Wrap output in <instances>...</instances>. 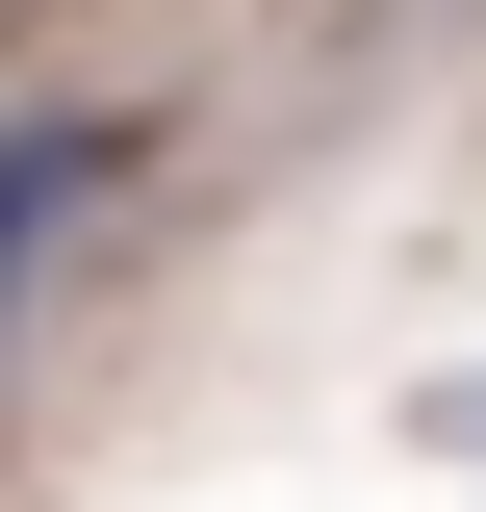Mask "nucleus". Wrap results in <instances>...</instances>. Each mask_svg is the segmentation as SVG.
I'll return each mask as SVG.
<instances>
[{"instance_id":"nucleus-1","label":"nucleus","mask_w":486,"mask_h":512,"mask_svg":"<svg viewBox=\"0 0 486 512\" xmlns=\"http://www.w3.org/2000/svg\"><path fill=\"white\" fill-rule=\"evenodd\" d=\"M103 180H128V128H103V103H26V128H0V308L52 282V231H77Z\"/></svg>"},{"instance_id":"nucleus-2","label":"nucleus","mask_w":486,"mask_h":512,"mask_svg":"<svg viewBox=\"0 0 486 512\" xmlns=\"http://www.w3.org/2000/svg\"><path fill=\"white\" fill-rule=\"evenodd\" d=\"M410 436H435V461H486V384H435V410H410Z\"/></svg>"}]
</instances>
